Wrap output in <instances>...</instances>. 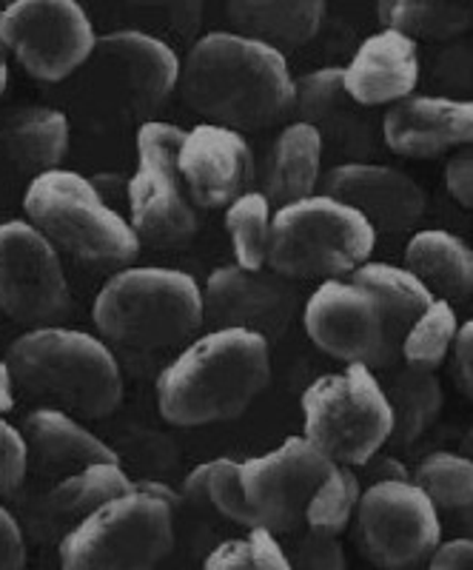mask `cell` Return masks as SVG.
<instances>
[{"instance_id":"f35d334b","label":"cell","mask_w":473,"mask_h":570,"mask_svg":"<svg viewBox=\"0 0 473 570\" xmlns=\"http://www.w3.org/2000/svg\"><path fill=\"white\" fill-rule=\"evenodd\" d=\"M294 570H345V551L337 537H325L303 528L294 531V542L286 548Z\"/></svg>"},{"instance_id":"9c48e42d","label":"cell","mask_w":473,"mask_h":570,"mask_svg":"<svg viewBox=\"0 0 473 570\" xmlns=\"http://www.w3.org/2000/svg\"><path fill=\"white\" fill-rule=\"evenodd\" d=\"M175 548V508L131 491L60 537V570H155Z\"/></svg>"},{"instance_id":"60d3db41","label":"cell","mask_w":473,"mask_h":570,"mask_svg":"<svg viewBox=\"0 0 473 570\" xmlns=\"http://www.w3.org/2000/svg\"><path fill=\"white\" fill-rule=\"evenodd\" d=\"M445 188L460 206L473 208V146L447 157Z\"/></svg>"},{"instance_id":"52a82bcc","label":"cell","mask_w":473,"mask_h":570,"mask_svg":"<svg viewBox=\"0 0 473 570\" xmlns=\"http://www.w3.org/2000/svg\"><path fill=\"white\" fill-rule=\"evenodd\" d=\"M376 237L357 208L317 191L274 212L268 268L297 283L351 277L374 259Z\"/></svg>"},{"instance_id":"f6af8a7d","label":"cell","mask_w":473,"mask_h":570,"mask_svg":"<svg viewBox=\"0 0 473 570\" xmlns=\"http://www.w3.org/2000/svg\"><path fill=\"white\" fill-rule=\"evenodd\" d=\"M135 488L137 491L149 493V497L160 499V502H166V505L171 508H177L183 502V493L175 491L169 482H162V480H135Z\"/></svg>"},{"instance_id":"2e32d148","label":"cell","mask_w":473,"mask_h":570,"mask_svg":"<svg viewBox=\"0 0 473 570\" xmlns=\"http://www.w3.org/2000/svg\"><path fill=\"white\" fill-rule=\"evenodd\" d=\"M206 320L215 328L257 331L272 343L283 337L297 314H303V294L297 279H288L272 268H243L237 263L217 266L203 285Z\"/></svg>"},{"instance_id":"e575fe53","label":"cell","mask_w":473,"mask_h":570,"mask_svg":"<svg viewBox=\"0 0 473 570\" xmlns=\"http://www.w3.org/2000/svg\"><path fill=\"white\" fill-rule=\"evenodd\" d=\"M359 497H363V485L354 468L334 465L314 491L303 528L325 533V537H339L351 525V519L357 517Z\"/></svg>"},{"instance_id":"30bf717a","label":"cell","mask_w":473,"mask_h":570,"mask_svg":"<svg viewBox=\"0 0 473 570\" xmlns=\"http://www.w3.org/2000/svg\"><path fill=\"white\" fill-rule=\"evenodd\" d=\"M186 129L166 120H146L135 137V171L126 180L129 223L137 237L155 246H175L197 232L200 214L180 175Z\"/></svg>"},{"instance_id":"7dc6e473","label":"cell","mask_w":473,"mask_h":570,"mask_svg":"<svg viewBox=\"0 0 473 570\" xmlns=\"http://www.w3.org/2000/svg\"><path fill=\"white\" fill-rule=\"evenodd\" d=\"M460 517H462V525H465V533H467V537H473V508L462 511Z\"/></svg>"},{"instance_id":"bcb514c9","label":"cell","mask_w":473,"mask_h":570,"mask_svg":"<svg viewBox=\"0 0 473 570\" xmlns=\"http://www.w3.org/2000/svg\"><path fill=\"white\" fill-rule=\"evenodd\" d=\"M9 89V55L7 49L0 46V98H3V91Z\"/></svg>"},{"instance_id":"ffe728a7","label":"cell","mask_w":473,"mask_h":570,"mask_svg":"<svg viewBox=\"0 0 473 570\" xmlns=\"http://www.w3.org/2000/svg\"><path fill=\"white\" fill-rule=\"evenodd\" d=\"M72 142V124L55 106H23L0 117V208L14 195H27L29 183L60 169Z\"/></svg>"},{"instance_id":"f1b7e54d","label":"cell","mask_w":473,"mask_h":570,"mask_svg":"<svg viewBox=\"0 0 473 570\" xmlns=\"http://www.w3.org/2000/svg\"><path fill=\"white\" fill-rule=\"evenodd\" d=\"M351 279L365 285L380 299L400 348L405 331L436 299L428 285L422 283L414 272H408L405 266H394V263H383V259H368V263H363L357 272L351 274Z\"/></svg>"},{"instance_id":"4fadbf2b","label":"cell","mask_w":473,"mask_h":570,"mask_svg":"<svg viewBox=\"0 0 473 570\" xmlns=\"http://www.w3.org/2000/svg\"><path fill=\"white\" fill-rule=\"evenodd\" d=\"M440 513L414 480L371 482L354 517L363 553L383 570H411L428 562L442 542Z\"/></svg>"},{"instance_id":"ee69618b","label":"cell","mask_w":473,"mask_h":570,"mask_svg":"<svg viewBox=\"0 0 473 570\" xmlns=\"http://www.w3.org/2000/svg\"><path fill=\"white\" fill-rule=\"evenodd\" d=\"M18 402V380L7 360H0V416H9Z\"/></svg>"},{"instance_id":"8d00e7d4","label":"cell","mask_w":473,"mask_h":570,"mask_svg":"<svg viewBox=\"0 0 473 570\" xmlns=\"http://www.w3.org/2000/svg\"><path fill=\"white\" fill-rule=\"evenodd\" d=\"M431 78L445 98L473 100V40H451L431 66Z\"/></svg>"},{"instance_id":"44dd1931","label":"cell","mask_w":473,"mask_h":570,"mask_svg":"<svg viewBox=\"0 0 473 570\" xmlns=\"http://www.w3.org/2000/svg\"><path fill=\"white\" fill-rule=\"evenodd\" d=\"M383 146L400 157L456 155L473 146V100L411 95L380 117Z\"/></svg>"},{"instance_id":"836d02e7","label":"cell","mask_w":473,"mask_h":570,"mask_svg":"<svg viewBox=\"0 0 473 570\" xmlns=\"http://www.w3.org/2000/svg\"><path fill=\"white\" fill-rule=\"evenodd\" d=\"M411 480L428 493L440 511L473 508V456L460 451H434L422 456Z\"/></svg>"},{"instance_id":"6da1fadb","label":"cell","mask_w":473,"mask_h":570,"mask_svg":"<svg viewBox=\"0 0 473 570\" xmlns=\"http://www.w3.org/2000/svg\"><path fill=\"white\" fill-rule=\"evenodd\" d=\"M180 91L203 124L246 135L292 117L297 75L274 46L217 29L188 46Z\"/></svg>"},{"instance_id":"7bdbcfd3","label":"cell","mask_w":473,"mask_h":570,"mask_svg":"<svg viewBox=\"0 0 473 570\" xmlns=\"http://www.w3.org/2000/svg\"><path fill=\"white\" fill-rule=\"evenodd\" d=\"M454 365H456V380H460L462 391L473 400V317L460 325L454 343Z\"/></svg>"},{"instance_id":"603a6c76","label":"cell","mask_w":473,"mask_h":570,"mask_svg":"<svg viewBox=\"0 0 473 570\" xmlns=\"http://www.w3.org/2000/svg\"><path fill=\"white\" fill-rule=\"evenodd\" d=\"M135 491V476L124 462H98L75 473L58 476L29 508L38 537H52L55 531H69L80 519L98 511L100 505Z\"/></svg>"},{"instance_id":"4dcf8cb0","label":"cell","mask_w":473,"mask_h":570,"mask_svg":"<svg viewBox=\"0 0 473 570\" xmlns=\"http://www.w3.org/2000/svg\"><path fill=\"white\" fill-rule=\"evenodd\" d=\"M240 465L243 462L234 460V456H215V460L200 462V465H195L183 476V499H188V502H208L217 513L243 525L246 531L248 528H257L246 491H243Z\"/></svg>"},{"instance_id":"f546056e","label":"cell","mask_w":473,"mask_h":570,"mask_svg":"<svg viewBox=\"0 0 473 570\" xmlns=\"http://www.w3.org/2000/svg\"><path fill=\"white\" fill-rule=\"evenodd\" d=\"M376 18L383 29H396L420 40H451L473 32V7L465 3H442V0H385L376 3Z\"/></svg>"},{"instance_id":"74e56055","label":"cell","mask_w":473,"mask_h":570,"mask_svg":"<svg viewBox=\"0 0 473 570\" xmlns=\"http://www.w3.org/2000/svg\"><path fill=\"white\" fill-rule=\"evenodd\" d=\"M32 471L29 460V445L20 434V428L9 422V416H0V499L12 497L23 488Z\"/></svg>"},{"instance_id":"ab89813d","label":"cell","mask_w":473,"mask_h":570,"mask_svg":"<svg viewBox=\"0 0 473 570\" xmlns=\"http://www.w3.org/2000/svg\"><path fill=\"white\" fill-rule=\"evenodd\" d=\"M27 568V531L20 525L18 513L0 502V570Z\"/></svg>"},{"instance_id":"8fae6325","label":"cell","mask_w":473,"mask_h":570,"mask_svg":"<svg viewBox=\"0 0 473 570\" xmlns=\"http://www.w3.org/2000/svg\"><path fill=\"white\" fill-rule=\"evenodd\" d=\"M98 29L75 0H14L0 9V46L35 80H72L98 46Z\"/></svg>"},{"instance_id":"cb8c5ba5","label":"cell","mask_w":473,"mask_h":570,"mask_svg":"<svg viewBox=\"0 0 473 570\" xmlns=\"http://www.w3.org/2000/svg\"><path fill=\"white\" fill-rule=\"evenodd\" d=\"M20 434L29 445V460L40 473H75L98 462H120V456L100 440L83 420L69 411L38 405L20 422Z\"/></svg>"},{"instance_id":"83f0119b","label":"cell","mask_w":473,"mask_h":570,"mask_svg":"<svg viewBox=\"0 0 473 570\" xmlns=\"http://www.w3.org/2000/svg\"><path fill=\"white\" fill-rule=\"evenodd\" d=\"M380 380L394 409V440L400 445H411L434 425L445 402L436 371L414 368L400 360V363L385 365Z\"/></svg>"},{"instance_id":"ac0fdd59","label":"cell","mask_w":473,"mask_h":570,"mask_svg":"<svg viewBox=\"0 0 473 570\" xmlns=\"http://www.w3.org/2000/svg\"><path fill=\"white\" fill-rule=\"evenodd\" d=\"M323 191L357 208L376 234L411 232L428 208L425 188L408 171L388 163H337L323 175Z\"/></svg>"},{"instance_id":"d4e9b609","label":"cell","mask_w":473,"mask_h":570,"mask_svg":"<svg viewBox=\"0 0 473 570\" xmlns=\"http://www.w3.org/2000/svg\"><path fill=\"white\" fill-rule=\"evenodd\" d=\"M325 175V149L317 129L303 120H288L274 137L263 163L259 191L274 208L317 195Z\"/></svg>"},{"instance_id":"7c38bea8","label":"cell","mask_w":473,"mask_h":570,"mask_svg":"<svg viewBox=\"0 0 473 570\" xmlns=\"http://www.w3.org/2000/svg\"><path fill=\"white\" fill-rule=\"evenodd\" d=\"M299 320L308 340L339 363H363L383 371L400 360V343L383 305L351 277L323 279L305 297Z\"/></svg>"},{"instance_id":"d6986e66","label":"cell","mask_w":473,"mask_h":570,"mask_svg":"<svg viewBox=\"0 0 473 570\" xmlns=\"http://www.w3.org/2000/svg\"><path fill=\"white\" fill-rule=\"evenodd\" d=\"M180 175L197 208L226 212L237 197L254 188L257 160L243 131L217 124H197L183 137Z\"/></svg>"},{"instance_id":"277c9868","label":"cell","mask_w":473,"mask_h":570,"mask_svg":"<svg viewBox=\"0 0 473 570\" xmlns=\"http://www.w3.org/2000/svg\"><path fill=\"white\" fill-rule=\"evenodd\" d=\"M183 60L171 40L146 29H115L98 38L75 75L72 100L80 117L100 126L140 120L180 89Z\"/></svg>"},{"instance_id":"d6a6232c","label":"cell","mask_w":473,"mask_h":570,"mask_svg":"<svg viewBox=\"0 0 473 570\" xmlns=\"http://www.w3.org/2000/svg\"><path fill=\"white\" fill-rule=\"evenodd\" d=\"M460 314H456L454 303L436 297L434 303L414 320L405 337H402L400 360L402 363L414 365V368L436 371L447 360V354L454 351L456 334H460Z\"/></svg>"},{"instance_id":"7402d4cb","label":"cell","mask_w":473,"mask_h":570,"mask_svg":"<svg viewBox=\"0 0 473 570\" xmlns=\"http://www.w3.org/2000/svg\"><path fill=\"white\" fill-rule=\"evenodd\" d=\"M345 89L359 106L391 109L416 95L422 83L420 43L396 29H376L343 66Z\"/></svg>"},{"instance_id":"9a60e30c","label":"cell","mask_w":473,"mask_h":570,"mask_svg":"<svg viewBox=\"0 0 473 570\" xmlns=\"http://www.w3.org/2000/svg\"><path fill=\"white\" fill-rule=\"evenodd\" d=\"M69 308V279L55 243L27 217L0 220V312L32 328Z\"/></svg>"},{"instance_id":"3957f363","label":"cell","mask_w":473,"mask_h":570,"mask_svg":"<svg viewBox=\"0 0 473 570\" xmlns=\"http://www.w3.org/2000/svg\"><path fill=\"white\" fill-rule=\"evenodd\" d=\"M18 391L80 420H100L124 400V371L109 343L80 328L38 325L9 345Z\"/></svg>"},{"instance_id":"484cf974","label":"cell","mask_w":473,"mask_h":570,"mask_svg":"<svg viewBox=\"0 0 473 570\" xmlns=\"http://www.w3.org/2000/svg\"><path fill=\"white\" fill-rule=\"evenodd\" d=\"M226 14L231 32L263 40L286 55L317 38L328 7L323 0H231Z\"/></svg>"},{"instance_id":"5b68a950","label":"cell","mask_w":473,"mask_h":570,"mask_svg":"<svg viewBox=\"0 0 473 570\" xmlns=\"http://www.w3.org/2000/svg\"><path fill=\"white\" fill-rule=\"evenodd\" d=\"M100 337L155 351L195 340L206 323L203 285L183 268L126 266L100 285L91 303Z\"/></svg>"},{"instance_id":"8992f818","label":"cell","mask_w":473,"mask_h":570,"mask_svg":"<svg viewBox=\"0 0 473 570\" xmlns=\"http://www.w3.org/2000/svg\"><path fill=\"white\" fill-rule=\"evenodd\" d=\"M20 206L60 254L83 263L126 266L144 246L129 217L106 200L104 188L72 169L46 171L29 183Z\"/></svg>"},{"instance_id":"4316f807","label":"cell","mask_w":473,"mask_h":570,"mask_svg":"<svg viewBox=\"0 0 473 570\" xmlns=\"http://www.w3.org/2000/svg\"><path fill=\"white\" fill-rule=\"evenodd\" d=\"M431 294L462 303L473 294V246L447 228H420L405 243V263Z\"/></svg>"},{"instance_id":"b9f144b4","label":"cell","mask_w":473,"mask_h":570,"mask_svg":"<svg viewBox=\"0 0 473 570\" xmlns=\"http://www.w3.org/2000/svg\"><path fill=\"white\" fill-rule=\"evenodd\" d=\"M425 570H473V537L442 539L431 553Z\"/></svg>"},{"instance_id":"e0dca14e","label":"cell","mask_w":473,"mask_h":570,"mask_svg":"<svg viewBox=\"0 0 473 570\" xmlns=\"http://www.w3.org/2000/svg\"><path fill=\"white\" fill-rule=\"evenodd\" d=\"M292 120H303L317 129L325 160H334L331 166L374 160L376 149L383 146L380 120L351 98L343 66H323L299 75Z\"/></svg>"},{"instance_id":"7a4b0ae2","label":"cell","mask_w":473,"mask_h":570,"mask_svg":"<svg viewBox=\"0 0 473 570\" xmlns=\"http://www.w3.org/2000/svg\"><path fill=\"white\" fill-rule=\"evenodd\" d=\"M272 343L246 328H211L195 337L160 371L157 409L171 425L197 428L226 422L266 391Z\"/></svg>"},{"instance_id":"5bb4252c","label":"cell","mask_w":473,"mask_h":570,"mask_svg":"<svg viewBox=\"0 0 473 570\" xmlns=\"http://www.w3.org/2000/svg\"><path fill=\"white\" fill-rule=\"evenodd\" d=\"M334 465L337 462L303 434L288 436L266 454L243 460V491L257 528L277 537L299 531L314 491Z\"/></svg>"},{"instance_id":"d590c367","label":"cell","mask_w":473,"mask_h":570,"mask_svg":"<svg viewBox=\"0 0 473 570\" xmlns=\"http://www.w3.org/2000/svg\"><path fill=\"white\" fill-rule=\"evenodd\" d=\"M203 570H294L286 544L266 528H248L208 553Z\"/></svg>"},{"instance_id":"1f68e13d","label":"cell","mask_w":473,"mask_h":570,"mask_svg":"<svg viewBox=\"0 0 473 570\" xmlns=\"http://www.w3.org/2000/svg\"><path fill=\"white\" fill-rule=\"evenodd\" d=\"M274 212L277 208L272 206V200L259 188H252L243 197H237L223 212V226H226L237 266L252 268V272L268 266Z\"/></svg>"},{"instance_id":"ba28073f","label":"cell","mask_w":473,"mask_h":570,"mask_svg":"<svg viewBox=\"0 0 473 570\" xmlns=\"http://www.w3.org/2000/svg\"><path fill=\"white\" fill-rule=\"evenodd\" d=\"M303 436L337 465L363 468L394 440V409L371 365L348 363L317 376L299 396Z\"/></svg>"}]
</instances>
